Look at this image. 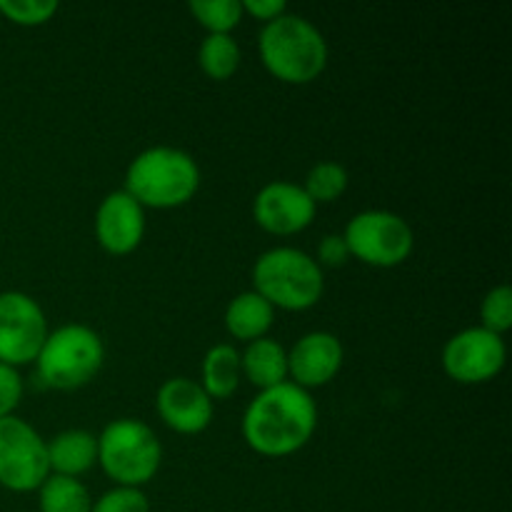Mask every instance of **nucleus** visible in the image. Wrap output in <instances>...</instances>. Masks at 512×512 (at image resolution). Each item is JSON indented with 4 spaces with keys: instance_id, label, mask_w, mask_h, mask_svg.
Returning <instances> with one entry per match:
<instances>
[{
    "instance_id": "9d476101",
    "label": "nucleus",
    "mask_w": 512,
    "mask_h": 512,
    "mask_svg": "<svg viewBox=\"0 0 512 512\" xmlns=\"http://www.w3.org/2000/svg\"><path fill=\"white\" fill-rule=\"evenodd\" d=\"M508 358L503 335L485 328L460 330L445 343L443 370L450 380L460 385H483L500 375Z\"/></svg>"
},
{
    "instance_id": "f03ea898",
    "label": "nucleus",
    "mask_w": 512,
    "mask_h": 512,
    "mask_svg": "<svg viewBox=\"0 0 512 512\" xmlns=\"http://www.w3.org/2000/svg\"><path fill=\"white\" fill-rule=\"evenodd\" d=\"M258 48L265 70L288 85L313 83L328 65V43L323 33L295 13L265 23Z\"/></svg>"
},
{
    "instance_id": "6ab92c4d",
    "label": "nucleus",
    "mask_w": 512,
    "mask_h": 512,
    "mask_svg": "<svg viewBox=\"0 0 512 512\" xmlns=\"http://www.w3.org/2000/svg\"><path fill=\"white\" fill-rule=\"evenodd\" d=\"M40 512H90L93 500H90L88 488L78 478H65V475H48L38 488Z\"/></svg>"
},
{
    "instance_id": "0eeeda50",
    "label": "nucleus",
    "mask_w": 512,
    "mask_h": 512,
    "mask_svg": "<svg viewBox=\"0 0 512 512\" xmlns=\"http://www.w3.org/2000/svg\"><path fill=\"white\" fill-rule=\"evenodd\" d=\"M348 253L373 268H395L413 253L415 235L408 220L390 210H365L348 223L343 233Z\"/></svg>"
},
{
    "instance_id": "393cba45",
    "label": "nucleus",
    "mask_w": 512,
    "mask_h": 512,
    "mask_svg": "<svg viewBox=\"0 0 512 512\" xmlns=\"http://www.w3.org/2000/svg\"><path fill=\"white\" fill-rule=\"evenodd\" d=\"M90 512H150V503L143 490L113 488L93 503Z\"/></svg>"
},
{
    "instance_id": "39448f33",
    "label": "nucleus",
    "mask_w": 512,
    "mask_h": 512,
    "mask_svg": "<svg viewBox=\"0 0 512 512\" xmlns=\"http://www.w3.org/2000/svg\"><path fill=\"white\" fill-rule=\"evenodd\" d=\"M105 345L93 328L80 323L63 325L45 338L35 365L40 383L55 390H78L100 373Z\"/></svg>"
},
{
    "instance_id": "f3484780",
    "label": "nucleus",
    "mask_w": 512,
    "mask_h": 512,
    "mask_svg": "<svg viewBox=\"0 0 512 512\" xmlns=\"http://www.w3.org/2000/svg\"><path fill=\"white\" fill-rule=\"evenodd\" d=\"M275 308L268 300L260 298L255 290L240 293L225 310V328L233 338L253 343V340L268 338V330L273 328Z\"/></svg>"
},
{
    "instance_id": "aec40b11",
    "label": "nucleus",
    "mask_w": 512,
    "mask_h": 512,
    "mask_svg": "<svg viewBox=\"0 0 512 512\" xmlns=\"http://www.w3.org/2000/svg\"><path fill=\"white\" fill-rule=\"evenodd\" d=\"M198 63L213 80H228L240 68V45L230 35H208L200 43Z\"/></svg>"
},
{
    "instance_id": "2eb2a0df",
    "label": "nucleus",
    "mask_w": 512,
    "mask_h": 512,
    "mask_svg": "<svg viewBox=\"0 0 512 512\" xmlns=\"http://www.w3.org/2000/svg\"><path fill=\"white\" fill-rule=\"evenodd\" d=\"M50 475L78 478L98 463V438L88 430H65L48 443Z\"/></svg>"
},
{
    "instance_id": "423d86ee",
    "label": "nucleus",
    "mask_w": 512,
    "mask_h": 512,
    "mask_svg": "<svg viewBox=\"0 0 512 512\" xmlns=\"http://www.w3.org/2000/svg\"><path fill=\"white\" fill-rule=\"evenodd\" d=\"M163 448L153 430L135 418H120L105 425L98 438V463L118 488H143L155 478Z\"/></svg>"
},
{
    "instance_id": "412c9836",
    "label": "nucleus",
    "mask_w": 512,
    "mask_h": 512,
    "mask_svg": "<svg viewBox=\"0 0 512 512\" xmlns=\"http://www.w3.org/2000/svg\"><path fill=\"white\" fill-rule=\"evenodd\" d=\"M190 13L208 30V35H230L245 15L240 0H193Z\"/></svg>"
},
{
    "instance_id": "a211bd4d",
    "label": "nucleus",
    "mask_w": 512,
    "mask_h": 512,
    "mask_svg": "<svg viewBox=\"0 0 512 512\" xmlns=\"http://www.w3.org/2000/svg\"><path fill=\"white\" fill-rule=\"evenodd\" d=\"M243 370H240V353L228 343L213 345L203 360V390L210 400H225L238 390Z\"/></svg>"
},
{
    "instance_id": "4468645a",
    "label": "nucleus",
    "mask_w": 512,
    "mask_h": 512,
    "mask_svg": "<svg viewBox=\"0 0 512 512\" xmlns=\"http://www.w3.org/2000/svg\"><path fill=\"white\" fill-rule=\"evenodd\" d=\"M345 350L330 333H308L288 353V378L298 388H323L343 368Z\"/></svg>"
},
{
    "instance_id": "a878e982",
    "label": "nucleus",
    "mask_w": 512,
    "mask_h": 512,
    "mask_svg": "<svg viewBox=\"0 0 512 512\" xmlns=\"http://www.w3.org/2000/svg\"><path fill=\"white\" fill-rule=\"evenodd\" d=\"M20 398H23V380H20L18 370L0 363V418L13 415Z\"/></svg>"
},
{
    "instance_id": "dca6fc26",
    "label": "nucleus",
    "mask_w": 512,
    "mask_h": 512,
    "mask_svg": "<svg viewBox=\"0 0 512 512\" xmlns=\"http://www.w3.org/2000/svg\"><path fill=\"white\" fill-rule=\"evenodd\" d=\"M240 370L260 390L288 383V350L273 338L253 340L240 355Z\"/></svg>"
},
{
    "instance_id": "20e7f679",
    "label": "nucleus",
    "mask_w": 512,
    "mask_h": 512,
    "mask_svg": "<svg viewBox=\"0 0 512 512\" xmlns=\"http://www.w3.org/2000/svg\"><path fill=\"white\" fill-rule=\"evenodd\" d=\"M255 293L273 308L308 310L323 298L325 278L320 265L298 248H273L253 265Z\"/></svg>"
},
{
    "instance_id": "b1692460",
    "label": "nucleus",
    "mask_w": 512,
    "mask_h": 512,
    "mask_svg": "<svg viewBox=\"0 0 512 512\" xmlns=\"http://www.w3.org/2000/svg\"><path fill=\"white\" fill-rule=\"evenodd\" d=\"M55 13H58L55 0H0V15L23 28L48 23Z\"/></svg>"
},
{
    "instance_id": "f257e3e1",
    "label": "nucleus",
    "mask_w": 512,
    "mask_h": 512,
    "mask_svg": "<svg viewBox=\"0 0 512 512\" xmlns=\"http://www.w3.org/2000/svg\"><path fill=\"white\" fill-rule=\"evenodd\" d=\"M318 428V408L308 390L288 380L270 390H260L258 398L243 415V438L250 450L265 458H285L313 440Z\"/></svg>"
},
{
    "instance_id": "ddd939ff",
    "label": "nucleus",
    "mask_w": 512,
    "mask_h": 512,
    "mask_svg": "<svg viewBox=\"0 0 512 512\" xmlns=\"http://www.w3.org/2000/svg\"><path fill=\"white\" fill-rule=\"evenodd\" d=\"M155 405L163 423L180 435H198L213 423V400L190 378L165 380Z\"/></svg>"
},
{
    "instance_id": "7ed1b4c3",
    "label": "nucleus",
    "mask_w": 512,
    "mask_h": 512,
    "mask_svg": "<svg viewBox=\"0 0 512 512\" xmlns=\"http://www.w3.org/2000/svg\"><path fill=\"white\" fill-rule=\"evenodd\" d=\"M200 188V168L180 148H148L128 165L125 193L143 208L170 210L190 203Z\"/></svg>"
},
{
    "instance_id": "f8f14e48",
    "label": "nucleus",
    "mask_w": 512,
    "mask_h": 512,
    "mask_svg": "<svg viewBox=\"0 0 512 512\" xmlns=\"http://www.w3.org/2000/svg\"><path fill=\"white\" fill-rule=\"evenodd\" d=\"M145 235V208L125 190L105 195L95 213V238L110 255H128Z\"/></svg>"
},
{
    "instance_id": "5701e85b",
    "label": "nucleus",
    "mask_w": 512,
    "mask_h": 512,
    "mask_svg": "<svg viewBox=\"0 0 512 512\" xmlns=\"http://www.w3.org/2000/svg\"><path fill=\"white\" fill-rule=\"evenodd\" d=\"M480 320H483L480 328L490 330V333H508L512 328V290L508 285H498L485 295L483 305H480Z\"/></svg>"
},
{
    "instance_id": "9b49d317",
    "label": "nucleus",
    "mask_w": 512,
    "mask_h": 512,
    "mask_svg": "<svg viewBox=\"0 0 512 512\" xmlns=\"http://www.w3.org/2000/svg\"><path fill=\"white\" fill-rule=\"evenodd\" d=\"M318 205L308 198L303 185L275 180L253 200L255 223L270 235H295L315 220Z\"/></svg>"
},
{
    "instance_id": "cd10ccee",
    "label": "nucleus",
    "mask_w": 512,
    "mask_h": 512,
    "mask_svg": "<svg viewBox=\"0 0 512 512\" xmlns=\"http://www.w3.org/2000/svg\"><path fill=\"white\" fill-rule=\"evenodd\" d=\"M243 13L253 15L255 20H263V23H270V20L288 13V5L283 0H243Z\"/></svg>"
},
{
    "instance_id": "6e6552de",
    "label": "nucleus",
    "mask_w": 512,
    "mask_h": 512,
    "mask_svg": "<svg viewBox=\"0 0 512 512\" xmlns=\"http://www.w3.org/2000/svg\"><path fill=\"white\" fill-rule=\"evenodd\" d=\"M48 443L25 420L0 418V485L13 493H33L48 480Z\"/></svg>"
},
{
    "instance_id": "1a4fd4ad",
    "label": "nucleus",
    "mask_w": 512,
    "mask_h": 512,
    "mask_svg": "<svg viewBox=\"0 0 512 512\" xmlns=\"http://www.w3.org/2000/svg\"><path fill=\"white\" fill-rule=\"evenodd\" d=\"M48 333L38 300L18 290L0 293V363L10 368L35 363Z\"/></svg>"
},
{
    "instance_id": "bb28decb",
    "label": "nucleus",
    "mask_w": 512,
    "mask_h": 512,
    "mask_svg": "<svg viewBox=\"0 0 512 512\" xmlns=\"http://www.w3.org/2000/svg\"><path fill=\"white\" fill-rule=\"evenodd\" d=\"M350 258L348 253V245H345L343 235H325L323 240H320V248H318V260L315 263H323L328 265V268H340V265H345V260Z\"/></svg>"
},
{
    "instance_id": "4be33fe9",
    "label": "nucleus",
    "mask_w": 512,
    "mask_h": 512,
    "mask_svg": "<svg viewBox=\"0 0 512 512\" xmlns=\"http://www.w3.org/2000/svg\"><path fill=\"white\" fill-rule=\"evenodd\" d=\"M348 170L340 163H333V160H325V163H318L305 178L303 190L308 193V198L318 203H335L340 195L348 190Z\"/></svg>"
}]
</instances>
